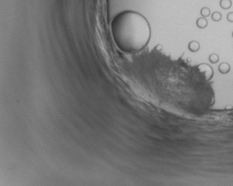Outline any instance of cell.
<instances>
[{
  "label": "cell",
  "instance_id": "7",
  "mask_svg": "<svg viewBox=\"0 0 233 186\" xmlns=\"http://www.w3.org/2000/svg\"><path fill=\"white\" fill-rule=\"evenodd\" d=\"M211 18L213 19V21L215 22H220L222 18V14L218 11H215L213 12L211 15Z\"/></svg>",
  "mask_w": 233,
  "mask_h": 186
},
{
  "label": "cell",
  "instance_id": "8",
  "mask_svg": "<svg viewBox=\"0 0 233 186\" xmlns=\"http://www.w3.org/2000/svg\"><path fill=\"white\" fill-rule=\"evenodd\" d=\"M200 13H201V16L204 17V18H207V17L210 16V14H211V11H210V9L207 7H203L202 8L200 11Z\"/></svg>",
  "mask_w": 233,
  "mask_h": 186
},
{
  "label": "cell",
  "instance_id": "1",
  "mask_svg": "<svg viewBox=\"0 0 233 186\" xmlns=\"http://www.w3.org/2000/svg\"><path fill=\"white\" fill-rule=\"evenodd\" d=\"M112 37L117 47L126 53L143 50L150 39V27L144 16L136 11L118 13L111 24Z\"/></svg>",
  "mask_w": 233,
  "mask_h": 186
},
{
  "label": "cell",
  "instance_id": "2",
  "mask_svg": "<svg viewBox=\"0 0 233 186\" xmlns=\"http://www.w3.org/2000/svg\"><path fill=\"white\" fill-rule=\"evenodd\" d=\"M231 70V66H230L229 64L227 62H222L218 65V71L220 73L223 74V75H226V74L229 73Z\"/></svg>",
  "mask_w": 233,
  "mask_h": 186
},
{
  "label": "cell",
  "instance_id": "9",
  "mask_svg": "<svg viewBox=\"0 0 233 186\" xmlns=\"http://www.w3.org/2000/svg\"><path fill=\"white\" fill-rule=\"evenodd\" d=\"M227 19L229 22L233 23V12H229L227 14Z\"/></svg>",
  "mask_w": 233,
  "mask_h": 186
},
{
  "label": "cell",
  "instance_id": "3",
  "mask_svg": "<svg viewBox=\"0 0 233 186\" xmlns=\"http://www.w3.org/2000/svg\"><path fill=\"white\" fill-rule=\"evenodd\" d=\"M188 49L191 52H197L200 50V44L197 41H191L188 44Z\"/></svg>",
  "mask_w": 233,
  "mask_h": 186
},
{
  "label": "cell",
  "instance_id": "6",
  "mask_svg": "<svg viewBox=\"0 0 233 186\" xmlns=\"http://www.w3.org/2000/svg\"><path fill=\"white\" fill-rule=\"evenodd\" d=\"M209 62L211 64H217L219 62V55L217 53H212L209 55Z\"/></svg>",
  "mask_w": 233,
  "mask_h": 186
},
{
  "label": "cell",
  "instance_id": "10",
  "mask_svg": "<svg viewBox=\"0 0 233 186\" xmlns=\"http://www.w3.org/2000/svg\"><path fill=\"white\" fill-rule=\"evenodd\" d=\"M232 37L233 38V31H232Z\"/></svg>",
  "mask_w": 233,
  "mask_h": 186
},
{
  "label": "cell",
  "instance_id": "4",
  "mask_svg": "<svg viewBox=\"0 0 233 186\" xmlns=\"http://www.w3.org/2000/svg\"><path fill=\"white\" fill-rule=\"evenodd\" d=\"M196 26L198 27L199 29H204L207 27L208 25V21L206 18L204 17H200L196 20Z\"/></svg>",
  "mask_w": 233,
  "mask_h": 186
},
{
  "label": "cell",
  "instance_id": "5",
  "mask_svg": "<svg viewBox=\"0 0 233 186\" xmlns=\"http://www.w3.org/2000/svg\"><path fill=\"white\" fill-rule=\"evenodd\" d=\"M219 5L222 9L228 10L232 7V0H220Z\"/></svg>",
  "mask_w": 233,
  "mask_h": 186
}]
</instances>
